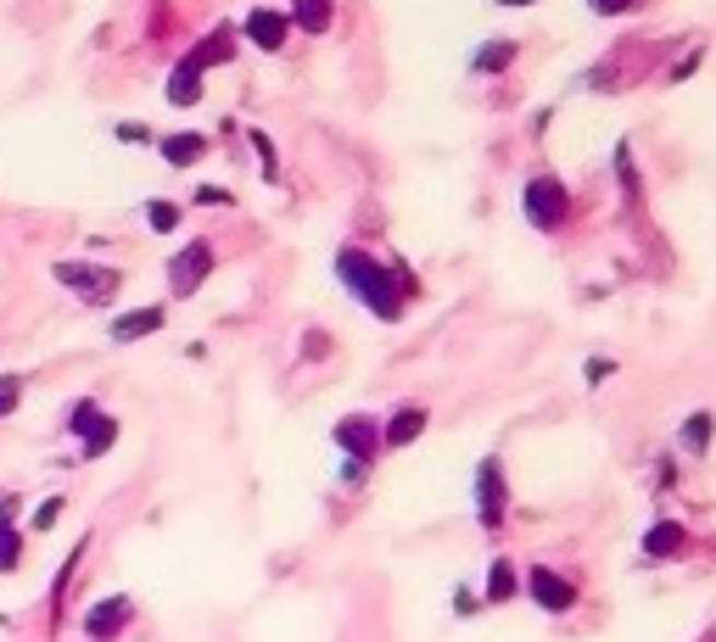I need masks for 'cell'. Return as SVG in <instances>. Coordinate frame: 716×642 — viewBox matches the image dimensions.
Here are the masks:
<instances>
[{"label":"cell","mask_w":716,"mask_h":642,"mask_svg":"<svg viewBox=\"0 0 716 642\" xmlns=\"http://www.w3.org/2000/svg\"><path fill=\"white\" fill-rule=\"evenodd\" d=\"M337 280L359 296V302L375 313V319H403V296L414 290L409 274H392V269H380V258L369 252H337Z\"/></svg>","instance_id":"6da1fadb"},{"label":"cell","mask_w":716,"mask_h":642,"mask_svg":"<svg viewBox=\"0 0 716 642\" xmlns=\"http://www.w3.org/2000/svg\"><path fill=\"white\" fill-rule=\"evenodd\" d=\"M51 280L68 285L79 302H90V308H107L113 296L124 290V274H118V269H102V263H51Z\"/></svg>","instance_id":"7a4b0ae2"},{"label":"cell","mask_w":716,"mask_h":642,"mask_svg":"<svg viewBox=\"0 0 716 642\" xmlns=\"http://www.w3.org/2000/svg\"><path fill=\"white\" fill-rule=\"evenodd\" d=\"M470 486H476V520H482V531H498L504 514H509V480H504V464L488 453L482 464H476Z\"/></svg>","instance_id":"3957f363"},{"label":"cell","mask_w":716,"mask_h":642,"mask_svg":"<svg viewBox=\"0 0 716 642\" xmlns=\"http://www.w3.org/2000/svg\"><path fill=\"white\" fill-rule=\"evenodd\" d=\"M68 436H79V453L84 459H102V453H113V441H118V419L102 414L90 397H79L68 408Z\"/></svg>","instance_id":"277c9868"},{"label":"cell","mask_w":716,"mask_h":642,"mask_svg":"<svg viewBox=\"0 0 716 642\" xmlns=\"http://www.w3.org/2000/svg\"><path fill=\"white\" fill-rule=\"evenodd\" d=\"M520 207H527V218H532L538 229H560V224H565V207H571V190H565L554 174H538V179H527Z\"/></svg>","instance_id":"5b68a950"},{"label":"cell","mask_w":716,"mask_h":642,"mask_svg":"<svg viewBox=\"0 0 716 642\" xmlns=\"http://www.w3.org/2000/svg\"><path fill=\"white\" fill-rule=\"evenodd\" d=\"M208 274H213V240H190V246H179L174 263H168V290H174V296H190Z\"/></svg>","instance_id":"8992f818"},{"label":"cell","mask_w":716,"mask_h":642,"mask_svg":"<svg viewBox=\"0 0 716 642\" xmlns=\"http://www.w3.org/2000/svg\"><path fill=\"white\" fill-rule=\"evenodd\" d=\"M527 592H532V604H538L543 615H565L571 604H577V586H571L565 575H554L549 564H532V575H527Z\"/></svg>","instance_id":"52a82bcc"},{"label":"cell","mask_w":716,"mask_h":642,"mask_svg":"<svg viewBox=\"0 0 716 642\" xmlns=\"http://www.w3.org/2000/svg\"><path fill=\"white\" fill-rule=\"evenodd\" d=\"M337 448H342L348 459L369 464V459L380 453V425H375V419H364V414H348V419H337Z\"/></svg>","instance_id":"ba28073f"},{"label":"cell","mask_w":716,"mask_h":642,"mask_svg":"<svg viewBox=\"0 0 716 642\" xmlns=\"http://www.w3.org/2000/svg\"><path fill=\"white\" fill-rule=\"evenodd\" d=\"M168 324V313L152 302V308H129V313H118L113 324H107V341L113 347H129V341H146V335H157Z\"/></svg>","instance_id":"9c48e42d"},{"label":"cell","mask_w":716,"mask_h":642,"mask_svg":"<svg viewBox=\"0 0 716 642\" xmlns=\"http://www.w3.org/2000/svg\"><path fill=\"white\" fill-rule=\"evenodd\" d=\"M129 620H134V598H124V592H118V598H102V604L84 615V637H90V642H107V637H118Z\"/></svg>","instance_id":"30bf717a"},{"label":"cell","mask_w":716,"mask_h":642,"mask_svg":"<svg viewBox=\"0 0 716 642\" xmlns=\"http://www.w3.org/2000/svg\"><path fill=\"white\" fill-rule=\"evenodd\" d=\"M689 548V531L678 525V520H655L649 531H644V559L649 564H666V559H678Z\"/></svg>","instance_id":"8fae6325"},{"label":"cell","mask_w":716,"mask_h":642,"mask_svg":"<svg viewBox=\"0 0 716 642\" xmlns=\"http://www.w3.org/2000/svg\"><path fill=\"white\" fill-rule=\"evenodd\" d=\"M23 564V536H17V498H0V575Z\"/></svg>","instance_id":"7c38bea8"},{"label":"cell","mask_w":716,"mask_h":642,"mask_svg":"<svg viewBox=\"0 0 716 642\" xmlns=\"http://www.w3.org/2000/svg\"><path fill=\"white\" fill-rule=\"evenodd\" d=\"M285 28H292V17H280V12H269V7L247 12V39L258 45V51H280V45H285Z\"/></svg>","instance_id":"4fadbf2b"},{"label":"cell","mask_w":716,"mask_h":642,"mask_svg":"<svg viewBox=\"0 0 716 642\" xmlns=\"http://www.w3.org/2000/svg\"><path fill=\"white\" fill-rule=\"evenodd\" d=\"M420 430H425V408H398L387 425H380V448H409V441H420Z\"/></svg>","instance_id":"5bb4252c"},{"label":"cell","mask_w":716,"mask_h":642,"mask_svg":"<svg viewBox=\"0 0 716 642\" xmlns=\"http://www.w3.org/2000/svg\"><path fill=\"white\" fill-rule=\"evenodd\" d=\"M711 430H716V419H711L705 408H694V414L678 425V448L694 453V459H705V453H711Z\"/></svg>","instance_id":"9a60e30c"},{"label":"cell","mask_w":716,"mask_h":642,"mask_svg":"<svg viewBox=\"0 0 716 642\" xmlns=\"http://www.w3.org/2000/svg\"><path fill=\"white\" fill-rule=\"evenodd\" d=\"M168 102H174V107H197V102H202V68L190 62V57H185V62L174 68V79H168Z\"/></svg>","instance_id":"2e32d148"},{"label":"cell","mask_w":716,"mask_h":642,"mask_svg":"<svg viewBox=\"0 0 716 642\" xmlns=\"http://www.w3.org/2000/svg\"><path fill=\"white\" fill-rule=\"evenodd\" d=\"M157 152H163L168 168H190V163L208 152V140H202V134H163V140H157Z\"/></svg>","instance_id":"e0dca14e"},{"label":"cell","mask_w":716,"mask_h":642,"mask_svg":"<svg viewBox=\"0 0 716 642\" xmlns=\"http://www.w3.org/2000/svg\"><path fill=\"white\" fill-rule=\"evenodd\" d=\"M515 592H520L515 559H493V564H488V604H509Z\"/></svg>","instance_id":"ac0fdd59"},{"label":"cell","mask_w":716,"mask_h":642,"mask_svg":"<svg viewBox=\"0 0 716 642\" xmlns=\"http://www.w3.org/2000/svg\"><path fill=\"white\" fill-rule=\"evenodd\" d=\"M509 62H515V39H493L470 57V73H504Z\"/></svg>","instance_id":"d6986e66"},{"label":"cell","mask_w":716,"mask_h":642,"mask_svg":"<svg viewBox=\"0 0 716 642\" xmlns=\"http://www.w3.org/2000/svg\"><path fill=\"white\" fill-rule=\"evenodd\" d=\"M292 28L325 34L330 28V0H292Z\"/></svg>","instance_id":"ffe728a7"},{"label":"cell","mask_w":716,"mask_h":642,"mask_svg":"<svg viewBox=\"0 0 716 642\" xmlns=\"http://www.w3.org/2000/svg\"><path fill=\"white\" fill-rule=\"evenodd\" d=\"M230 51H235V39H230V28H213V39H208V45H197V51H190V62H197V68L208 73V68H219V62H230Z\"/></svg>","instance_id":"44dd1931"},{"label":"cell","mask_w":716,"mask_h":642,"mask_svg":"<svg viewBox=\"0 0 716 642\" xmlns=\"http://www.w3.org/2000/svg\"><path fill=\"white\" fill-rule=\"evenodd\" d=\"M615 179H622L627 202H638V168H633V145H627V140L615 145Z\"/></svg>","instance_id":"7402d4cb"},{"label":"cell","mask_w":716,"mask_h":642,"mask_svg":"<svg viewBox=\"0 0 716 642\" xmlns=\"http://www.w3.org/2000/svg\"><path fill=\"white\" fill-rule=\"evenodd\" d=\"M23 408V374H0V419H12Z\"/></svg>","instance_id":"603a6c76"},{"label":"cell","mask_w":716,"mask_h":642,"mask_svg":"<svg viewBox=\"0 0 716 642\" xmlns=\"http://www.w3.org/2000/svg\"><path fill=\"white\" fill-rule=\"evenodd\" d=\"M146 224H152L157 235H168V229L179 224V207H174V202H152V207H146Z\"/></svg>","instance_id":"cb8c5ba5"},{"label":"cell","mask_w":716,"mask_h":642,"mask_svg":"<svg viewBox=\"0 0 716 642\" xmlns=\"http://www.w3.org/2000/svg\"><path fill=\"white\" fill-rule=\"evenodd\" d=\"M57 514H62V498H45V503L34 509V531H51V525H57Z\"/></svg>","instance_id":"d4e9b609"},{"label":"cell","mask_w":716,"mask_h":642,"mask_svg":"<svg viewBox=\"0 0 716 642\" xmlns=\"http://www.w3.org/2000/svg\"><path fill=\"white\" fill-rule=\"evenodd\" d=\"M253 145H258V157H263V174H269V179H280V163H274V145H269V134H258V129H253Z\"/></svg>","instance_id":"484cf974"},{"label":"cell","mask_w":716,"mask_h":642,"mask_svg":"<svg viewBox=\"0 0 716 642\" xmlns=\"http://www.w3.org/2000/svg\"><path fill=\"white\" fill-rule=\"evenodd\" d=\"M594 12H605V17H622V12H633V7H644V0H588Z\"/></svg>","instance_id":"4316f807"},{"label":"cell","mask_w":716,"mask_h":642,"mask_svg":"<svg viewBox=\"0 0 716 642\" xmlns=\"http://www.w3.org/2000/svg\"><path fill=\"white\" fill-rule=\"evenodd\" d=\"M583 374H588V385H599V380H610V374H615V364H610V358H588V364H583Z\"/></svg>","instance_id":"83f0119b"},{"label":"cell","mask_w":716,"mask_h":642,"mask_svg":"<svg viewBox=\"0 0 716 642\" xmlns=\"http://www.w3.org/2000/svg\"><path fill=\"white\" fill-rule=\"evenodd\" d=\"M454 615H482V598H476V592H454Z\"/></svg>","instance_id":"f1b7e54d"},{"label":"cell","mask_w":716,"mask_h":642,"mask_svg":"<svg viewBox=\"0 0 716 642\" xmlns=\"http://www.w3.org/2000/svg\"><path fill=\"white\" fill-rule=\"evenodd\" d=\"M364 469H369V464H359V459H342V480H348V486H364Z\"/></svg>","instance_id":"f546056e"},{"label":"cell","mask_w":716,"mask_h":642,"mask_svg":"<svg viewBox=\"0 0 716 642\" xmlns=\"http://www.w3.org/2000/svg\"><path fill=\"white\" fill-rule=\"evenodd\" d=\"M197 202H230V190H219V185H202V190H197Z\"/></svg>","instance_id":"4dcf8cb0"},{"label":"cell","mask_w":716,"mask_h":642,"mask_svg":"<svg viewBox=\"0 0 716 642\" xmlns=\"http://www.w3.org/2000/svg\"><path fill=\"white\" fill-rule=\"evenodd\" d=\"M694 68H700V51H694V57H683V62H678V68H672V79H689V73H694Z\"/></svg>","instance_id":"1f68e13d"},{"label":"cell","mask_w":716,"mask_h":642,"mask_svg":"<svg viewBox=\"0 0 716 642\" xmlns=\"http://www.w3.org/2000/svg\"><path fill=\"white\" fill-rule=\"evenodd\" d=\"M498 7H532V0H498Z\"/></svg>","instance_id":"d6a6232c"}]
</instances>
